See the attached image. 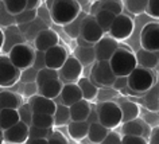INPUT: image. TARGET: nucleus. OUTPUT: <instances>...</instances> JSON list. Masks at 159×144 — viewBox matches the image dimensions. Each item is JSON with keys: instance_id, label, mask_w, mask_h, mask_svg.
I'll use <instances>...</instances> for the list:
<instances>
[{"instance_id": "nucleus-1", "label": "nucleus", "mask_w": 159, "mask_h": 144, "mask_svg": "<svg viewBox=\"0 0 159 144\" xmlns=\"http://www.w3.org/2000/svg\"><path fill=\"white\" fill-rule=\"evenodd\" d=\"M81 12V6L75 0H54L49 8L50 19L55 25L65 26Z\"/></svg>"}, {"instance_id": "nucleus-2", "label": "nucleus", "mask_w": 159, "mask_h": 144, "mask_svg": "<svg viewBox=\"0 0 159 144\" xmlns=\"http://www.w3.org/2000/svg\"><path fill=\"white\" fill-rule=\"evenodd\" d=\"M109 65L115 75L121 77V75H128L138 66V63L136 58H135V53H132L127 47L119 46L112 54V57L109 58Z\"/></svg>"}, {"instance_id": "nucleus-3", "label": "nucleus", "mask_w": 159, "mask_h": 144, "mask_svg": "<svg viewBox=\"0 0 159 144\" xmlns=\"http://www.w3.org/2000/svg\"><path fill=\"white\" fill-rule=\"evenodd\" d=\"M128 88L132 94H143L155 83V75L151 69L136 66L127 75Z\"/></svg>"}, {"instance_id": "nucleus-4", "label": "nucleus", "mask_w": 159, "mask_h": 144, "mask_svg": "<svg viewBox=\"0 0 159 144\" xmlns=\"http://www.w3.org/2000/svg\"><path fill=\"white\" fill-rule=\"evenodd\" d=\"M98 123L107 127L108 129H115L121 124V110L117 102L115 101H101L96 108Z\"/></svg>"}, {"instance_id": "nucleus-5", "label": "nucleus", "mask_w": 159, "mask_h": 144, "mask_svg": "<svg viewBox=\"0 0 159 144\" xmlns=\"http://www.w3.org/2000/svg\"><path fill=\"white\" fill-rule=\"evenodd\" d=\"M116 75L111 69L109 61H94L90 69L89 79L97 88H111Z\"/></svg>"}, {"instance_id": "nucleus-6", "label": "nucleus", "mask_w": 159, "mask_h": 144, "mask_svg": "<svg viewBox=\"0 0 159 144\" xmlns=\"http://www.w3.org/2000/svg\"><path fill=\"white\" fill-rule=\"evenodd\" d=\"M7 57L14 63V66H16L19 70H23L29 66H33L35 50L30 45H27L26 42L18 43L8 51Z\"/></svg>"}, {"instance_id": "nucleus-7", "label": "nucleus", "mask_w": 159, "mask_h": 144, "mask_svg": "<svg viewBox=\"0 0 159 144\" xmlns=\"http://www.w3.org/2000/svg\"><path fill=\"white\" fill-rule=\"evenodd\" d=\"M134 31V20L128 15L119 14L115 16V20L109 29V35L111 38L116 39V41H123L131 37Z\"/></svg>"}, {"instance_id": "nucleus-8", "label": "nucleus", "mask_w": 159, "mask_h": 144, "mask_svg": "<svg viewBox=\"0 0 159 144\" xmlns=\"http://www.w3.org/2000/svg\"><path fill=\"white\" fill-rule=\"evenodd\" d=\"M80 37L88 43H92V45H94L104 37V31L98 26L93 15H86L84 18V20L81 23V29H80Z\"/></svg>"}, {"instance_id": "nucleus-9", "label": "nucleus", "mask_w": 159, "mask_h": 144, "mask_svg": "<svg viewBox=\"0 0 159 144\" xmlns=\"http://www.w3.org/2000/svg\"><path fill=\"white\" fill-rule=\"evenodd\" d=\"M20 70L10 61L7 55H0V86L8 88L19 81Z\"/></svg>"}, {"instance_id": "nucleus-10", "label": "nucleus", "mask_w": 159, "mask_h": 144, "mask_svg": "<svg viewBox=\"0 0 159 144\" xmlns=\"http://www.w3.org/2000/svg\"><path fill=\"white\" fill-rule=\"evenodd\" d=\"M82 69L84 66L78 62V59L73 55H69L58 70L59 79H63L65 82H77V79L82 75Z\"/></svg>"}, {"instance_id": "nucleus-11", "label": "nucleus", "mask_w": 159, "mask_h": 144, "mask_svg": "<svg viewBox=\"0 0 159 144\" xmlns=\"http://www.w3.org/2000/svg\"><path fill=\"white\" fill-rule=\"evenodd\" d=\"M142 49L148 51H159V25L148 23L143 27L140 33Z\"/></svg>"}, {"instance_id": "nucleus-12", "label": "nucleus", "mask_w": 159, "mask_h": 144, "mask_svg": "<svg viewBox=\"0 0 159 144\" xmlns=\"http://www.w3.org/2000/svg\"><path fill=\"white\" fill-rule=\"evenodd\" d=\"M67 57H69V54H67L66 49L58 43V45L50 47L45 51V65L50 69L59 70Z\"/></svg>"}, {"instance_id": "nucleus-13", "label": "nucleus", "mask_w": 159, "mask_h": 144, "mask_svg": "<svg viewBox=\"0 0 159 144\" xmlns=\"http://www.w3.org/2000/svg\"><path fill=\"white\" fill-rule=\"evenodd\" d=\"M3 136H4V142L8 143H14V144L26 143L27 137H29V125L19 120L12 127L3 131Z\"/></svg>"}, {"instance_id": "nucleus-14", "label": "nucleus", "mask_w": 159, "mask_h": 144, "mask_svg": "<svg viewBox=\"0 0 159 144\" xmlns=\"http://www.w3.org/2000/svg\"><path fill=\"white\" fill-rule=\"evenodd\" d=\"M94 55H96V61H109L112 57L115 50L119 47V43L113 38L102 37L100 41L94 43Z\"/></svg>"}, {"instance_id": "nucleus-15", "label": "nucleus", "mask_w": 159, "mask_h": 144, "mask_svg": "<svg viewBox=\"0 0 159 144\" xmlns=\"http://www.w3.org/2000/svg\"><path fill=\"white\" fill-rule=\"evenodd\" d=\"M58 43H59L58 34L54 30L49 29V27L39 31L38 35L34 38V47L35 50H39V51H46L47 49L58 45Z\"/></svg>"}, {"instance_id": "nucleus-16", "label": "nucleus", "mask_w": 159, "mask_h": 144, "mask_svg": "<svg viewBox=\"0 0 159 144\" xmlns=\"http://www.w3.org/2000/svg\"><path fill=\"white\" fill-rule=\"evenodd\" d=\"M30 106L34 113H47V115H54L57 102L53 98H47L42 94H34L30 97Z\"/></svg>"}, {"instance_id": "nucleus-17", "label": "nucleus", "mask_w": 159, "mask_h": 144, "mask_svg": "<svg viewBox=\"0 0 159 144\" xmlns=\"http://www.w3.org/2000/svg\"><path fill=\"white\" fill-rule=\"evenodd\" d=\"M3 33H4V42H3L2 53H4V54H8V51L12 49L15 45L26 42L25 35L22 34V31L19 30V27L15 26V25L7 26V29L3 31Z\"/></svg>"}, {"instance_id": "nucleus-18", "label": "nucleus", "mask_w": 159, "mask_h": 144, "mask_svg": "<svg viewBox=\"0 0 159 144\" xmlns=\"http://www.w3.org/2000/svg\"><path fill=\"white\" fill-rule=\"evenodd\" d=\"M151 131V127L147 123H144L140 119H134V120H128V121L123 123L121 127V132L123 135H138V136H143V137H148Z\"/></svg>"}, {"instance_id": "nucleus-19", "label": "nucleus", "mask_w": 159, "mask_h": 144, "mask_svg": "<svg viewBox=\"0 0 159 144\" xmlns=\"http://www.w3.org/2000/svg\"><path fill=\"white\" fill-rule=\"evenodd\" d=\"M59 98V102H62L63 105L66 106H70L71 104L77 102L78 100L82 98V94H81V90L77 85V82H67L62 86V90L58 96Z\"/></svg>"}, {"instance_id": "nucleus-20", "label": "nucleus", "mask_w": 159, "mask_h": 144, "mask_svg": "<svg viewBox=\"0 0 159 144\" xmlns=\"http://www.w3.org/2000/svg\"><path fill=\"white\" fill-rule=\"evenodd\" d=\"M18 27H19V30L22 31V34H25L26 39H29V41L33 39L34 41V38L38 35L39 31L47 29V25L41 16H37L33 22L25 23V25H18Z\"/></svg>"}, {"instance_id": "nucleus-21", "label": "nucleus", "mask_w": 159, "mask_h": 144, "mask_svg": "<svg viewBox=\"0 0 159 144\" xmlns=\"http://www.w3.org/2000/svg\"><path fill=\"white\" fill-rule=\"evenodd\" d=\"M135 58H136V63L138 66L146 67V69H155L158 66L159 62V55L158 51H148L144 49H140L135 54Z\"/></svg>"}, {"instance_id": "nucleus-22", "label": "nucleus", "mask_w": 159, "mask_h": 144, "mask_svg": "<svg viewBox=\"0 0 159 144\" xmlns=\"http://www.w3.org/2000/svg\"><path fill=\"white\" fill-rule=\"evenodd\" d=\"M88 129H89V123L86 120H71L67 124V133H69L70 139H73L74 142H80V140H84L88 135Z\"/></svg>"}, {"instance_id": "nucleus-23", "label": "nucleus", "mask_w": 159, "mask_h": 144, "mask_svg": "<svg viewBox=\"0 0 159 144\" xmlns=\"http://www.w3.org/2000/svg\"><path fill=\"white\" fill-rule=\"evenodd\" d=\"M90 104L88 100L81 98L78 100L77 102L71 104L69 106V112H70V119L75 120V121H80V120H86L89 112H90Z\"/></svg>"}, {"instance_id": "nucleus-24", "label": "nucleus", "mask_w": 159, "mask_h": 144, "mask_svg": "<svg viewBox=\"0 0 159 144\" xmlns=\"http://www.w3.org/2000/svg\"><path fill=\"white\" fill-rule=\"evenodd\" d=\"M62 86H63L62 79H59V78L50 79V81L45 82L43 85H41L38 88V93L45 96V97H47V98L55 100L59 96V93H61Z\"/></svg>"}, {"instance_id": "nucleus-25", "label": "nucleus", "mask_w": 159, "mask_h": 144, "mask_svg": "<svg viewBox=\"0 0 159 144\" xmlns=\"http://www.w3.org/2000/svg\"><path fill=\"white\" fill-rule=\"evenodd\" d=\"M23 104L22 96L15 93L11 90H3L0 89V109L3 108H12V109H18Z\"/></svg>"}, {"instance_id": "nucleus-26", "label": "nucleus", "mask_w": 159, "mask_h": 144, "mask_svg": "<svg viewBox=\"0 0 159 144\" xmlns=\"http://www.w3.org/2000/svg\"><path fill=\"white\" fill-rule=\"evenodd\" d=\"M94 45L90 46H77L74 50V58L78 59V62L82 66H89L96 61V55H94Z\"/></svg>"}, {"instance_id": "nucleus-27", "label": "nucleus", "mask_w": 159, "mask_h": 144, "mask_svg": "<svg viewBox=\"0 0 159 144\" xmlns=\"http://www.w3.org/2000/svg\"><path fill=\"white\" fill-rule=\"evenodd\" d=\"M77 85L81 90V94H82V98L88 100H94L98 94V88L94 85V83L90 81L89 77H80L77 79Z\"/></svg>"}, {"instance_id": "nucleus-28", "label": "nucleus", "mask_w": 159, "mask_h": 144, "mask_svg": "<svg viewBox=\"0 0 159 144\" xmlns=\"http://www.w3.org/2000/svg\"><path fill=\"white\" fill-rule=\"evenodd\" d=\"M18 121H19L18 109H12V108H3V109H0V128L3 131L12 127Z\"/></svg>"}, {"instance_id": "nucleus-29", "label": "nucleus", "mask_w": 159, "mask_h": 144, "mask_svg": "<svg viewBox=\"0 0 159 144\" xmlns=\"http://www.w3.org/2000/svg\"><path fill=\"white\" fill-rule=\"evenodd\" d=\"M98 10H105L115 15H119L123 12V4L120 0H97V3L92 7V12L94 14Z\"/></svg>"}, {"instance_id": "nucleus-30", "label": "nucleus", "mask_w": 159, "mask_h": 144, "mask_svg": "<svg viewBox=\"0 0 159 144\" xmlns=\"http://www.w3.org/2000/svg\"><path fill=\"white\" fill-rule=\"evenodd\" d=\"M158 85L154 83L152 86L150 88L147 92H144V97H143V104L146 105V108L148 110H152V112H158L159 109V96H158Z\"/></svg>"}, {"instance_id": "nucleus-31", "label": "nucleus", "mask_w": 159, "mask_h": 144, "mask_svg": "<svg viewBox=\"0 0 159 144\" xmlns=\"http://www.w3.org/2000/svg\"><path fill=\"white\" fill-rule=\"evenodd\" d=\"M119 106H120V110H121V123L139 117L140 108H139L138 104L127 100V101H123V102L119 104Z\"/></svg>"}, {"instance_id": "nucleus-32", "label": "nucleus", "mask_w": 159, "mask_h": 144, "mask_svg": "<svg viewBox=\"0 0 159 144\" xmlns=\"http://www.w3.org/2000/svg\"><path fill=\"white\" fill-rule=\"evenodd\" d=\"M53 119H54V127H63V125H67V124L71 121V119H70V112H69V106L63 105L62 102H58L57 106H55Z\"/></svg>"}, {"instance_id": "nucleus-33", "label": "nucleus", "mask_w": 159, "mask_h": 144, "mask_svg": "<svg viewBox=\"0 0 159 144\" xmlns=\"http://www.w3.org/2000/svg\"><path fill=\"white\" fill-rule=\"evenodd\" d=\"M109 132V129L107 127H104L102 124H100L98 121L90 123L89 124V129H88V137L92 143H101L102 139L105 137V135Z\"/></svg>"}, {"instance_id": "nucleus-34", "label": "nucleus", "mask_w": 159, "mask_h": 144, "mask_svg": "<svg viewBox=\"0 0 159 144\" xmlns=\"http://www.w3.org/2000/svg\"><path fill=\"white\" fill-rule=\"evenodd\" d=\"M93 16H94L96 22L98 23V26L101 27V30L104 31V34H105V33H108L109 31L116 15L109 12V11H105V10H98V11H96V12L93 14Z\"/></svg>"}, {"instance_id": "nucleus-35", "label": "nucleus", "mask_w": 159, "mask_h": 144, "mask_svg": "<svg viewBox=\"0 0 159 144\" xmlns=\"http://www.w3.org/2000/svg\"><path fill=\"white\" fill-rule=\"evenodd\" d=\"M88 14H85V12H80L78 14V16L73 19L70 23H67V25L65 26H62L63 27V30H65V33L69 35L70 38H73L75 39L77 37H80V29H81V23L82 20H84V18Z\"/></svg>"}, {"instance_id": "nucleus-36", "label": "nucleus", "mask_w": 159, "mask_h": 144, "mask_svg": "<svg viewBox=\"0 0 159 144\" xmlns=\"http://www.w3.org/2000/svg\"><path fill=\"white\" fill-rule=\"evenodd\" d=\"M31 125L41 127V128H54L53 115H47V113H33Z\"/></svg>"}, {"instance_id": "nucleus-37", "label": "nucleus", "mask_w": 159, "mask_h": 144, "mask_svg": "<svg viewBox=\"0 0 159 144\" xmlns=\"http://www.w3.org/2000/svg\"><path fill=\"white\" fill-rule=\"evenodd\" d=\"M59 78V73L58 70L50 69V67H43V69H39L37 73V78H35V83L38 85V88L43 85L45 82L50 81V79H55Z\"/></svg>"}, {"instance_id": "nucleus-38", "label": "nucleus", "mask_w": 159, "mask_h": 144, "mask_svg": "<svg viewBox=\"0 0 159 144\" xmlns=\"http://www.w3.org/2000/svg\"><path fill=\"white\" fill-rule=\"evenodd\" d=\"M2 4L7 12L15 16L19 12H22L23 10H26L27 0H2Z\"/></svg>"}, {"instance_id": "nucleus-39", "label": "nucleus", "mask_w": 159, "mask_h": 144, "mask_svg": "<svg viewBox=\"0 0 159 144\" xmlns=\"http://www.w3.org/2000/svg\"><path fill=\"white\" fill-rule=\"evenodd\" d=\"M38 16V10H23L22 12L15 15V23L16 25H25V23L33 22Z\"/></svg>"}, {"instance_id": "nucleus-40", "label": "nucleus", "mask_w": 159, "mask_h": 144, "mask_svg": "<svg viewBox=\"0 0 159 144\" xmlns=\"http://www.w3.org/2000/svg\"><path fill=\"white\" fill-rule=\"evenodd\" d=\"M147 2H148V0H127L125 2L127 10L135 15H139L146 11Z\"/></svg>"}, {"instance_id": "nucleus-41", "label": "nucleus", "mask_w": 159, "mask_h": 144, "mask_svg": "<svg viewBox=\"0 0 159 144\" xmlns=\"http://www.w3.org/2000/svg\"><path fill=\"white\" fill-rule=\"evenodd\" d=\"M53 129L54 128H41V127L30 125L29 127V137L27 139H35V137L47 139L51 132H53Z\"/></svg>"}, {"instance_id": "nucleus-42", "label": "nucleus", "mask_w": 159, "mask_h": 144, "mask_svg": "<svg viewBox=\"0 0 159 144\" xmlns=\"http://www.w3.org/2000/svg\"><path fill=\"white\" fill-rule=\"evenodd\" d=\"M18 113H19V120L20 121H23L25 124H27V125H31V119H33V109H31L30 104H22L18 108Z\"/></svg>"}, {"instance_id": "nucleus-43", "label": "nucleus", "mask_w": 159, "mask_h": 144, "mask_svg": "<svg viewBox=\"0 0 159 144\" xmlns=\"http://www.w3.org/2000/svg\"><path fill=\"white\" fill-rule=\"evenodd\" d=\"M37 73L38 70L35 69L34 66H29L26 69L20 70V75H19V79L23 83H29V82H35V78H37Z\"/></svg>"}, {"instance_id": "nucleus-44", "label": "nucleus", "mask_w": 159, "mask_h": 144, "mask_svg": "<svg viewBox=\"0 0 159 144\" xmlns=\"http://www.w3.org/2000/svg\"><path fill=\"white\" fill-rule=\"evenodd\" d=\"M144 12L148 14L151 18L158 19L159 18V0H148Z\"/></svg>"}, {"instance_id": "nucleus-45", "label": "nucleus", "mask_w": 159, "mask_h": 144, "mask_svg": "<svg viewBox=\"0 0 159 144\" xmlns=\"http://www.w3.org/2000/svg\"><path fill=\"white\" fill-rule=\"evenodd\" d=\"M47 143L49 144H67L69 142H67V139L62 135V132L53 129V132H51L50 136L47 137Z\"/></svg>"}, {"instance_id": "nucleus-46", "label": "nucleus", "mask_w": 159, "mask_h": 144, "mask_svg": "<svg viewBox=\"0 0 159 144\" xmlns=\"http://www.w3.org/2000/svg\"><path fill=\"white\" fill-rule=\"evenodd\" d=\"M111 88H113V90H116V92H125L127 88H128V79H127V75L116 77Z\"/></svg>"}, {"instance_id": "nucleus-47", "label": "nucleus", "mask_w": 159, "mask_h": 144, "mask_svg": "<svg viewBox=\"0 0 159 144\" xmlns=\"http://www.w3.org/2000/svg\"><path fill=\"white\" fill-rule=\"evenodd\" d=\"M121 143L123 144H146L147 139L138 135H124L121 137Z\"/></svg>"}, {"instance_id": "nucleus-48", "label": "nucleus", "mask_w": 159, "mask_h": 144, "mask_svg": "<svg viewBox=\"0 0 159 144\" xmlns=\"http://www.w3.org/2000/svg\"><path fill=\"white\" fill-rule=\"evenodd\" d=\"M14 23H15V16L7 12L6 8L2 4V8H0V25H3V26L7 27V26L14 25Z\"/></svg>"}, {"instance_id": "nucleus-49", "label": "nucleus", "mask_w": 159, "mask_h": 144, "mask_svg": "<svg viewBox=\"0 0 159 144\" xmlns=\"http://www.w3.org/2000/svg\"><path fill=\"white\" fill-rule=\"evenodd\" d=\"M104 144H121V136L117 133V132H112L109 129V132L105 135V137L102 139Z\"/></svg>"}, {"instance_id": "nucleus-50", "label": "nucleus", "mask_w": 159, "mask_h": 144, "mask_svg": "<svg viewBox=\"0 0 159 144\" xmlns=\"http://www.w3.org/2000/svg\"><path fill=\"white\" fill-rule=\"evenodd\" d=\"M33 66H34L37 70L43 69V67H46V65H45V51L35 50V57H34Z\"/></svg>"}, {"instance_id": "nucleus-51", "label": "nucleus", "mask_w": 159, "mask_h": 144, "mask_svg": "<svg viewBox=\"0 0 159 144\" xmlns=\"http://www.w3.org/2000/svg\"><path fill=\"white\" fill-rule=\"evenodd\" d=\"M158 133H159V128H158V125H155V127L151 128L150 135H148V137H147V143H152V144L159 143Z\"/></svg>"}, {"instance_id": "nucleus-52", "label": "nucleus", "mask_w": 159, "mask_h": 144, "mask_svg": "<svg viewBox=\"0 0 159 144\" xmlns=\"http://www.w3.org/2000/svg\"><path fill=\"white\" fill-rule=\"evenodd\" d=\"M37 92H38V85L35 82L26 83V86H25V94L27 96V97H31V96L37 94Z\"/></svg>"}, {"instance_id": "nucleus-53", "label": "nucleus", "mask_w": 159, "mask_h": 144, "mask_svg": "<svg viewBox=\"0 0 159 144\" xmlns=\"http://www.w3.org/2000/svg\"><path fill=\"white\" fill-rule=\"evenodd\" d=\"M41 0H27V4L26 8L27 10H37L39 6H41Z\"/></svg>"}, {"instance_id": "nucleus-54", "label": "nucleus", "mask_w": 159, "mask_h": 144, "mask_svg": "<svg viewBox=\"0 0 159 144\" xmlns=\"http://www.w3.org/2000/svg\"><path fill=\"white\" fill-rule=\"evenodd\" d=\"M86 121H88L89 124H90V123H94V121H98L97 110H96V109H92V108H90V112H89L88 117H86Z\"/></svg>"}, {"instance_id": "nucleus-55", "label": "nucleus", "mask_w": 159, "mask_h": 144, "mask_svg": "<svg viewBox=\"0 0 159 144\" xmlns=\"http://www.w3.org/2000/svg\"><path fill=\"white\" fill-rule=\"evenodd\" d=\"M26 143H29V144H49V143H47V139H42V137L27 139Z\"/></svg>"}, {"instance_id": "nucleus-56", "label": "nucleus", "mask_w": 159, "mask_h": 144, "mask_svg": "<svg viewBox=\"0 0 159 144\" xmlns=\"http://www.w3.org/2000/svg\"><path fill=\"white\" fill-rule=\"evenodd\" d=\"M3 42H4V33L0 29V51H2V47H3Z\"/></svg>"}, {"instance_id": "nucleus-57", "label": "nucleus", "mask_w": 159, "mask_h": 144, "mask_svg": "<svg viewBox=\"0 0 159 144\" xmlns=\"http://www.w3.org/2000/svg\"><path fill=\"white\" fill-rule=\"evenodd\" d=\"M75 2H77L80 6H82V4H88L90 0H75Z\"/></svg>"}, {"instance_id": "nucleus-58", "label": "nucleus", "mask_w": 159, "mask_h": 144, "mask_svg": "<svg viewBox=\"0 0 159 144\" xmlns=\"http://www.w3.org/2000/svg\"><path fill=\"white\" fill-rule=\"evenodd\" d=\"M53 2H54V0H46V7H47V10H49L50 7H51V4H53Z\"/></svg>"}, {"instance_id": "nucleus-59", "label": "nucleus", "mask_w": 159, "mask_h": 144, "mask_svg": "<svg viewBox=\"0 0 159 144\" xmlns=\"http://www.w3.org/2000/svg\"><path fill=\"white\" fill-rule=\"evenodd\" d=\"M4 142V136H3V129L0 128V143Z\"/></svg>"}, {"instance_id": "nucleus-60", "label": "nucleus", "mask_w": 159, "mask_h": 144, "mask_svg": "<svg viewBox=\"0 0 159 144\" xmlns=\"http://www.w3.org/2000/svg\"><path fill=\"white\" fill-rule=\"evenodd\" d=\"M0 8H2V0H0Z\"/></svg>"}]
</instances>
